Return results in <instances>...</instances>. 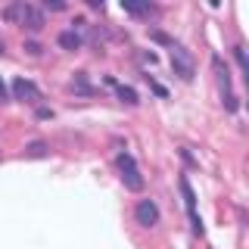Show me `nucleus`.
I'll return each instance as SVG.
<instances>
[{
	"label": "nucleus",
	"instance_id": "obj_2",
	"mask_svg": "<svg viewBox=\"0 0 249 249\" xmlns=\"http://www.w3.org/2000/svg\"><path fill=\"white\" fill-rule=\"evenodd\" d=\"M119 175H122V181L128 190H143V175H140V168H137V162H134V156L131 153H122L119 156Z\"/></svg>",
	"mask_w": 249,
	"mask_h": 249
},
{
	"label": "nucleus",
	"instance_id": "obj_11",
	"mask_svg": "<svg viewBox=\"0 0 249 249\" xmlns=\"http://www.w3.org/2000/svg\"><path fill=\"white\" fill-rule=\"evenodd\" d=\"M233 53H237V62L243 66V72H246V84H249V53H246V47H237Z\"/></svg>",
	"mask_w": 249,
	"mask_h": 249
},
{
	"label": "nucleus",
	"instance_id": "obj_3",
	"mask_svg": "<svg viewBox=\"0 0 249 249\" xmlns=\"http://www.w3.org/2000/svg\"><path fill=\"white\" fill-rule=\"evenodd\" d=\"M168 56H171V66H175V72L181 75L184 81H193V72H196V66H193L190 53H187L178 41H171V44H168Z\"/></svg>",
	"mask_w": 249,
	"mask_h": 249
},
{
	"label": "nucleus",
	"instance_id": "obj_12",
	"mask_svg": "<svg viewBox=\"0 0 249 249\" xmlns=\"http://www.w3.org/2000/svg\"><path fill=\"white\" fill-rule=\"evenodd\" d=\"M75 90H78V93H93V88L88 84V78H84V72H78V75H75Z\"/></svg>",
	"mask_w": 249,
	"mask_h": 249
},
{
	"label": "nucleus",
	"instance_id": "obj_4",
	"mask_svg": "<svg viewBox=\"0 0 249 249\" xmlns=\"http://www.w3.org/2000/svg\"><path fill=\"white\" fill-rule=\"evenodd\" d=\"M134 218H137V224H143V228H156V224H159V209H156L153 199H140L137 209H134Z\"/></svg>",
	"mask_w": 249,
	"mask_h": 249
},
{
	"label": "nucleus",
	"instance_id": "obj_15",
	"mask_svg": "<svg viewBox=\"0 0 249 249\" xmlns=\"http://www.w3.org/2000/svg\"><path fill=\"white\" fill-rule=\"evenodd\" d=\"M0 53H3V41H0Z\"/></svg>",
	"mask_w": 249,
	"mask_h": 249
},
{
	"label": "nucleus",
	"instance_id": "obj_9",
	"mask_svg": "<svg viewBox=\"0 0 249 249\" xmlns=\"http://www.w3.org/2000/svg\"><path fill=\"white\" fill-rule=\"evenodd\" d=\"M78 44H81V37H78L75 31H59V47L62 50H78Z\"/></svg>",
	"mask_w": 249,
	"mask_h": 249
},
{
	"label": "nucleus",
	"instance_id": "obj_13",
	"mask_svg": "<svg viewBox=\"0 0 249 249\" xmlns=\"http://www.w3.org/2000/svg\"><path fill=\"white\" fill-rule=\"evenodd\" d=\"M47 10H66V3L62 0H47Z\"/></svg>",
	"mask_w": 249,
	"mask_h": 249
},
{
	"label": "nucleus",
	"instance_id": "obj_14",
	"mask_svg": "<svg viewBox=\"0 0 249 249\" xmlns=\"http://www.w3.org/2000/svg\"><path fill=\"white\" fill-rule=\"evenodd\" d=\"M0 100H6V84L0 81Z\"/></svg>",
	"mask_w": 249,
	"mask_h": 249
},
{
	"label": "nucleus",
	"instance_id": "obj_5",
	"mask_svg": "<svg viewBox=\"0 0 249 249\" xmlns=\"http://www.w3.org/2000/svg\"><path fill=\"white\" fill-rule=\"evenodd\" d=\"M13 93H16V100H22V103H37V100H41L37 84H31L28 78H16V81H13Z\"/></svg>",
	"mask_w": 249,
	"mask_h": 249
},
{
	"label": "nucleus",
	"instance_id": "obj_10",
	"mask_svg": "<svg viewBox=\"0 0 249 249\" xmlns=\"http://www.w3.org/2000/svg\"><path fill=\"white\" fill-rule=\"evenodd\" d=\"M119 100H122V103H128V106H137V90L119 84Z\"/></svg>",
	"mask_w": 249,
	"mask_h": 249
},
{
	"label": "nucleus",
	"instance_id": "obj_7",
	"mask_svg": "<svg viewBox=\"0 0 249 249\" xmlns=\"http://www.w3.org/2000/svg\"><path fill=\"white\" fill-rule=\"evenodd\" d=\"M178 187H181V193H184V202H187V212H190V221H196V212H193V190H190V184H187V178H181V181H178Z\"/></svg>",
	"mask_w": 249,
	"mask_h": 249
},
{
	"label": "nucleus",
	"instance_id": "obj_6",
	"mask_svg": "<svg viewBox=\"0 0 249 249\" xmlns=\"http://www.w3.org/2000/svg\"><path fill=\"white\" fill-rule=\"evenodd\" d=\"M218 78H221V90H224V106L231 109H237V97H233V90H231V75H228V69L221 66V72H218Z\"/></svg>",
	"mask_w": 249,
	"mask_h": 249
},
{
	"label": "nucleus",
	"instance_id": "obj_8",
	"mask_svg": "<svg viewBox=\"0 0 249 249\" xmlns=\"http://www.w3.org/2000/svg\"><path fill=\"white\" fill-rule=\"evenodd\" d=\"M47 153H50V146H47L44 140H31V143H28V150H25L28 159H44Z\"/></svg>",
	"mask_w": 249,
	"mask_h": 249
},
{
	"label": "nucleus",
	"instance_id": "obj_1",
	"mask_svg": "<svg viewBox=\"0 0 249 249\" xmlns=\"http://www.w3.org/2000/svg\"><path fill=\"white\" fill-rule=\"evenodd\" d=\"M3 16L10 22H16V25L31 28V31H37V28L44 25V10H41V6H35V3H25V0H16V3H10Z\"/></svg>",
	"mask_w": 249,
	"mask_h": 249
}]
</instances>
